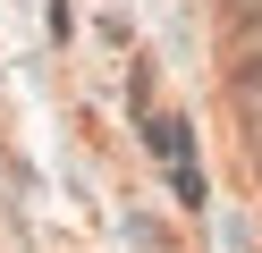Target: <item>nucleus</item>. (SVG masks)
<instances>
[{"label":"nucleus","instance_id":"obj_1","mask_svg":"<svg viewBox=\"0 0 262 253\" xmlns=\"http://www.w3.org/2000/svg\"><path fill=\"white\" fill-rule=\"evenodd\" d=\"M237 110H245V127L262 135V42L237 59Z\"/></svg>","mask_w":262,"mask_h":253},{"label":"nucleus","instance_id":"obj_2","mask_svg":"<svg viewBox=\"0 0 262 253\" xmlns=\"http://www.w3.org/2000/svg\"><path fill=\"white\" fill-rule=\"evenodd\" d=\"M144 144H152L169 169H186V118H152V110H144Z\"/></svg>","mask_w":262,"mask_h":253}]
</instances>
